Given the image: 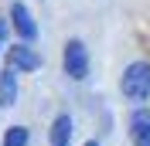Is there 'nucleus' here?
I'll return each mask as SVG.
<instances>
[{
	"label": "nucleus",
	"instance_id": "nucleus-4",
	"mask_svg": "<svg viewBox=\"0 0 150 146\" xmlns=\"http://www.w3.org/2000/svg\"><path fill=\"white\" fill-rule=\"evenodd\" d=\"M10 20H14V31L21 34V41H34L38 37V27H34V20H31V10L21 4V0L10 7Z\"/></svg>",
	"mask_w": 150,
	"mask_h": 146
},
{
	"label": "nucleus",
	"instance_id": "nucleus-5",
	"mask_svg": "<svg viewBox=\"0 0 150 146\" xmlns=\"http://www.w3.org/2000/svg\"><path fill=\"white\" fill-rule=\"evenodd\" d=\"M130 136L137 146H150V109H137L130 119Z\"/></svg>",
	"mask_w": 150,
	"mask_h": 146
},
{
	"label": "nucleus",
	"instance_id": "nucleus-3",
	"mask_svg": "<svg viewBox=\"0 0 150 146\" xmlns=\"http://www.w3.org/2000/svg\"><path fill=\"white\" fill-rule=\"evenodd\" d=\"M7 68H10V72H17V68H21V72H38V68H41V58H38L31 48L17 44V48L7 51Z\"/></svg>",
	"mask_w": 150,
	"mask_h": 146
},
{
	"label": "nucleus",
	"instance_id": "nucleus-8",
	"mask_svg": "<svg viewBox=\"0 0 150 146\" xmlns=\"http://www.w3.org/2000/svg\"><path fill=\"white\" fill-rule=\"evenodd\" d=\"M4 146H28V129L24 126H10L7 136H4Z\"/></svg>",
	"mask_w": 150,
	"mask_h": 146
},
{
	"label": "nucleus",
	"instance_id": "nucleus-2",
	"mask_svg": "<svg viewBox=\"0 0 150 146\" xmlns=\"http://www.w3.org/2000/svg\"><path fill=\"white\" fill-rule=\"evenodd\" d=\"M65 75H72L75 82H82L89 75V55H85L82 41H68L65 44Z\"/></svg>",
	"mask_w": 150,
	"mask_h": 146
},
{
	"label": "nucleus",
	"instance_id": "nucleus-1",
	"mask_svg": "<svg viewBox=\"0 0 150 146\" xmlns=\"http://www.w3.org/2000/svg\"><path fill=\"white\" fill-rule=\"evenodd\" d=\"M123 95L133 102H147L150 99V65L147 61H133L123 72Z\"/></svg>",
	"mask_w": 150,
	"mask_h": 146
},
{
	"label": "nucleus",
	"instance_id": "nucleus-6",
	"mask_svg": "<svg viewBox=\"0 0 150 146\" xmlns=\"http://www.w3.org/2000/svg\"><path fill=\"white\" fill-rule=\"evenodd\" d=\"M14 102H17V75L7 68L0 75V105H14Z\"/></svg>",
	"mask_w": 150,
	"mask_h": 146
},
{
	"label": "nucleus",
	"instance_id": "nucleus-9",
	"mask_svg": "<svg viewBox=\"0 0 150 146\" xmlns=\"http://www.w3.org/2000/svg\"><path fill=\"white\" fill-rule=\"evenodd\" d=\"M85 146H96V143H85Z\"/></svg>",
	"mask_w": 150,
	"mask_h": 146
},
{
	"label": "nucleus",
	"instance_id": "nucleus-7",
	"mask_svg": "<svg viewBox=\"0 0 150 146\" xmlns=\"http://www.w3.org/2000/svg\"><path fill=\"white\" fill-rule=\"evenodd\" d=\"M68 133H72V119L58 116L55 122H51V139H55V146H65L68 143Z\"/></svg>",
	"mask_w": 150,
	"mask_h": 146
}]
</instances>
